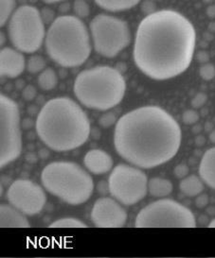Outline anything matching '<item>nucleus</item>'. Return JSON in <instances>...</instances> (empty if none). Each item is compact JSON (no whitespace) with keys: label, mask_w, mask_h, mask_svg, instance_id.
I'll use <instances>...</instances> for the list:
<instances>
[{"label":"nucleus","mask_w":215,"mask_h":258,"mask_svg":"<svg viewBox=\"0 0 215 258\" xmlns=\"http://www.w3.org/2000/svg\"><path fill=\"white\" fill-rule=\"evenodd\" d=\"M205 130L207 132H211L213 130V125L210 123V122H207L206 123V126H205Z\"/></svg>","instance_id":"obj_42"},{"label":"nucleus","mask_w":215,"mask_h":258,"mask_svg":"<svg viewBox=\"0 0 215 258\" xmlns=\"http://www.w3.org/2000/svg\"><path fill=\"white\" fill-rule=\"evenodd\" d=\"M49 228H87V225L82 220L75 218H63L53 221Z\"/></svg>","instance_id":"obj_24"},{"label":"nucleus","mask_w":215,"mask_h":258,"mask_svg":"<svg viewBox=\"0 0 215 258\" xmlns=\"http://www.w3.org/2000/svg\"><path fill=\"white\" fill-rule=\"evenodd\" d=\"M207 96L205 93H198L196 94L193 99H192V106L194 109H199L201 107L204 106L207 102Z\"/></svg>","instance_id":"obj_29"},{"label":"nucleus","mask_w":215,"mask_h":258,"mask_svg":"<svg viewBox=\"0 0 215 258\" xmlns=\"http://www.w3.org/2000/svg\"><path fill=\"white\" fill-rule=\"evenodd\" d=\"M37 95V92L34 86L32 85H27L22 91V97L26 101H31L33 99H35Z\"/></svg>","instance_id":"obj_31"},{"label":"nucleus","mask_w":215,"mask_h":258,"mask_svg":"<svg viewBox=\"0 0 215 258\" xmlns=\"http://www.w3.org/2000/svg\"><path fill=\"white\" fill-rule=\"evenodd\" d=\"M199 223L201 224V225H206V223H207V220H208V219H207V216H200L199 217Z\"/></svg>","instance_id":"obj_39"},{"label":"nucleus","mask_w":215,"mask_h":258,"mask_svg":"<svg viewBox=\"0 0 215 258\" xmlns=\"http://www.w3.org/2000/svg\"><path fill=\"white\" fill-rule=\"evenodd\" d=\"M199 75L204 81H211L215 78V67L212 63L206 62L199 69Z\"/></svg>","instance_id":"obj_26"},{"label":"nucleus","mask_w":215,"mask_h":258,"mask_svg":"<svg viewBox=\"0 0 215 258\" xmlns=\"http://www.w3.org/2000/svg\"><path fill=\"white\" fill-rule=\"evenodd\" d=\"M46 53L63 68H77L91 53V36L77 16H58L50 24L45 38Z\"/></svg>","instance_id":"obj_4"},{"label":"nucleus","mask_w":215,"mask_h":258,"mask_svg":"<svg viewBox=\"0 0 215 258\" xmlns=\"http://www.w3.org/2000/svg\"><path fill=\"white\" fill-rule=\"evenodd\" d=\"M0 227L30 228L31 224L26 215L11 205L0 206Z\"/></svg>","instance_id":"obj_16"},{"label":"nucleus","mask_w":215,"mask_h":258,"mask_svg":"<svg viewBox=\"0 0 215 258\" xmlns=\"http://www.w3.org/2000/svg\"><path fill=\"white\" fill-rule=\"evenodd\" d=\"M73 90L84 106L107 111L123 100L126 82L118 69L100 66L80 72L75 79Z\"/></svg>","instance_id":"obj_5"},{"label":"nucleus","mask_w":215,"mask_h":258,"mask_svg":"<svg viewBox=\"0 0 215 258\" xmlns=\"http://www.w3.org/2000/svg\"><path fill=\"white\" fill-rule=\"evenodd\" d=\"M207 226H208V228H215V219L213 220H211L210 223Z\"/></svg>","instance_id":"obj_45"},{"label":"nucleus","mask_w":215,"mask_h":258,"mask_svg":"<svg viewBox=\"0 0 215 258\" xmlns=\"http://www.w3.org/2000/svg\"><path fill=\"white\" fill-rule=\"evenodd\" d=\"M195 125V124H194ZM201 131H202V127L200 126V125H195L193 128H192V133L194 134V135H198L201 133Z\"/></svg>","instance_id":"obj_40"},{"label":"nucleus","mask_w":215,"mask_h":258,"mask_svg":"<svg viewBox=\"0 0 215 258\" xmlns=\"http://www.w3.org/2000/svg\"><path fill=\"white\" fill-rule=\"evenodd\" d=\"M46 60L40 55H32L27 61V70L31 74H36L46 69Z\"/></svg>","instance_id":"obj_23"},{"label":"nucleus","mask_w":215,"mask_h":258,"mask_svg":"<svg viewBox=\"0 0 215 258\" xmlns=\"http://www.w3.org/2000/svg\"><path fill=\"white\" fill-rule=\"evenodd\" d=\"M16 0H0V27L8 23L16 12Z\"/></svg>","instance_id":"obj_22"},{"label":"nucleus","mask_w":215,"mask_h":258,"mask_svg":"<svg viewBox=\"0 0 215 258\" xmlns=\"http://www.w3.org/2000/svg\"><path fill=\"white\" fill-rule=\"evenodd\" d=\"M207 212L209 216H213V215H215V208L214 207H208L207 209Z\"/></svg>","instance_id":"obj_43"},{"label":"nucleus","mask_w":215,"mask_h":258,"mask_svg":"<svg viewBox=\"0 0 215 258\" xmlns=\"http://www.w3.org/2000/svg\"><path fill=\"white\" fill-rule=\"evenodd\" d=\"M194 142H195L196 146L202 147V146H204L205 143H206V138L203 137V136H197V137H195Z\"/></svg>","instance_id":"obj_37"},{"label":"nucleus","mask_w":215,"mask_h":258,"mask_svg":"<svg viewBox=\"0 0 215 258\" xmlns=\"http://www.w3.org/2000/svg\"><path fill=\"white\" fill-rule=\"evenodd\" d=\"M209 141H210L212 144H215V130H212V131L210 132V134H209Z\"/></svg>","instance_id":"obj_41"},{"label":"nucleus","mask_w":215,"mask_h":258,"mask_svg":"<svg viewBox=\"0 0 215 258\" xmlns=\"http://www.w3.org/2000/svg\"><path fill=\"white\" fill-rule=\"evenodd\" d=\"M41 16L44 23H52L56 18H54V12L51 9L44 8L41 11Z\"/></svg>","instance_id":"obj_32"},{"label":"nucleus","mask_w":215,"mask_h":258,"mask_svg":"<svg viewBox=\"0 0 215 258\" xmlns=\"http://www.w3.org/2000/svg\"><path fill=\"white\" fill-rule=\"evenodd\" d=\"M97 190L98 192L101 194V195H104V194H107L109 193V185H108V182H104V181H100L98 185H97Z\"/></svg>","instance_id":"obj_35"},{"label":"nucleus","mask_w":215,"mask_h":258,"mask_svg":"<svg viewBox=\"0 0 215 258\" xmlns=\"http://www.w3.org/2000/svg\"><path fill=\"white\" fill-rule=\"evenodd\" d=\"M26 60L21 51L16 48L4 47L0 51V74L1 77L16 79L23 73Z\"/></svg>","instance_id":"obj_14"},{"label":"nucleus","mask_w":215,"mask_h":258,"mask_svg":"<svg viewBox=\"0 0 215 258\" xmlns=\"http://www.w3.org/2000/svg\"><path fill=\"white\" fill-rule=\"evenodd\" d=\"M190 172L189 167L185 164H179L177 165V167H175L174 169V174L177 177V179H184Z\"/></svg>","instance_id":"obj_30"},{"label":"nucleus","mask_w":215,"mask_h":258,"mask_svg":"<svg viewBox=\"0 0 215 258\" xmlns=\"http://www.w3.org/2000/svg\"><path fill=\"white\" fill-rule=\"evenodd\" d=\"M46 4H53L57 2H62V1H66V0H43Z\"/></svg>","instance_id":"obj_44"},{"label":"nucleus","mask_w":215,"mask_h":258,"mask_svg":"<svg viewBox=\"0 0 215 258\" xmlns=\"http://www.w3.org/2000/svg\"><path fill=\"white\" fill-rule=\"evenodd\" d=\"M208 196L207 194H199L198 196L195 198V205L197 208H205L208 205Z\"/></svg>","instance_id":"obj_33"},{"label":"nucleus","mask_w":215,"mask_h":258,"mask_svg":"<svg viewBox=\"0 0 215 258\" xmlns=\"http://www.w3.org/2000/svg\"><path fill=\"white\" fill-rule=\"evenodd\" d=\"M115 123H117V117L114 113H106V114H102L99 119V124H100V127H102L104 129H107L112 125H114Z\"/></svg>","instance_id":"obj_28"},{"label":"nucleus","mask_w":215,"mask_h":258,"mask_svg":"<svg viewBox=\"0 0 215 258\" xmlns=\"http://www.w3.org/2000/svg\"><path fill=\"white\" fill-rule=\"evenodd\" d=\"M39 87L44 91L53 90L58 84L57 74L53 69L48 68L40 73L37 79Z\"/></svg>","instance_id":"obj_21"},{"label":"nucleus","mask_w":215,"mask_h":258,"mask_svg":"<svg viewBox=\"0 0 215 258\" xmlns=\"http://www.w3.org/2000/svg\"><path fill=\"white\" fill-rule=\"evenodd\" d=\"M136 228H195L193 213L171 199H162L142 208L136 218Z\"/></svg>","instance_id":"obj_8"},{"label":"nucleus","mask_w":215,"mask_h":258,"mask_svg":"<svg viewBox=\"0 0 215 258\" xmlns=\"http://www.w3.org/2000/svg\"><path fill=\"white\" fill-rule=\"evenodd\" d=\"M9 204L26 216H34L41 212L46 203V193L36 182L26 179L16 180L7 191Z\"/></svg>","instance_id":"obj_12"},{"label":"nucleus","mask_w":215,"mask_h":258,"mask_svg":"<svg viewBox=\"0 0 215 258\" xmlns=\"http://www.w3.org/2000/svg\"><path fill=\"white\" fill-rule=\"evenodd\" d=\"M154 5L153 4V2H152V1H145V2H143V3H142L141 10H142V12H143L146 16H149V15H151V14L154 13Z\"/></svg>","instance_id":"obj_34"},{"label":"nucleus","mask_w":215,"mask_h":258,"mask_svg":"<svg viewBox=\"0 0 215 258\" xmlns=\"http://www.w3.org/2000/svg\"><path fill=\"white\" fill-rule=\"evenodd\" d=\"M95 51L105 58H114L130 45L128 24L115 16L98 15L89 24Z\"/></svg>","instance_id":"obj_9"},{"label":"nucleus","mask_w":215,"mask_h":258,"mask_svg":"<svg viewBox=\"0 0 215 258\" xmlns=\"http://www.w3.org/2000/svg\"><path fill=\"white\" fill-rule=\"evenodd\" d=\"M22 152L19 107L14 99L0 95V166L16 161Z\"/></svg>","instance_id":"obj_10"},{"label":"nucleus","mask_w":215,"mask_h":258,"mask_svg":"<svg viewBox=\"0 0 215 258\" xmlns=\"http://www.w3.org/2000/svg\"><path fill=\"white\" fill-rule=\"evenodd\" d=\"M180 191L188 197H196L204 190L203 180L196 175L187 176L179 184Z\"/></svg>","instance_id":"obj_19"},{"label":"nucleus","mask_w":215,"mask_h":258,"mask_svg":"<svg viewBox=\"0 0 215 258\" xmlns=\"http://www.w3.org/2000/svg\"><path fill=\"white\" fill-rule=\"evenodd\" d=\"M84 163L87 170L96 175L104 174L113 167V159L107 152L102 150H91L84 158Z\"/></svg>","instance_id":"obj_15"},{"label":"nucleus","mask_w":215,"mask_h":258,"mask_svg":"<svg viewBox=\"0 0 215 258\" xmlns=\"http://www.w3.org/2000/svg\"><path fill=\"white\" fill-rule=\"evenodd\" d=\"M36 134L55 152H69L85 144L90 136V122L77 102L60 97L46 102L37 115Z\"/></svg>","instance_id":"obj_3"},{"label":"nucleus","mask_w":215,"mask_h":258,"mask_svg":"<svg viewBox=\"0 0 215 258\" xmlns=\"http://www.w3.org/2000/svg\"><path fill=\"white\" fill-rule=\"evenodd\" d=\"M179 124L159 106H143L116 123L114 145L119 155L135 167L150 169L173 159L179 151Z\"/></svg>","instance_id":"obj_2"},{"label":"nucleus","mask_w":215,"mask_h":258,"mask_svg":"<svg viewBox=\"0 0 215 258\" xmlns=\"http://www.w3.org/2000/svg\"><path fill=\"white\" fill-rule=\"evenodd\" d=\"M173 183L169 180L155 177L148 182V192L154 198H165L173 192Z\"/></svg>","instance_id":"obj_18"},{"label":"nucleus","mask_w":215,"mask_h":258,"mask_svg":"<svg viewBox=\"0 0 215 258\" xmlns=\"http://www.w3.org/2000/svg\"><path fill=\"white\" fill-rule=\"evenodd\" d=\"M73 11L79 18H85L89 16L90 9L85 0H75L73 3Z\"/></svg>","instance_id":"obj_25"},{"label":"nucleus","mask_w":215,"mask_h":258,"mask_svg":"<svg viewBox=\"0 0 215 258\" xmlns=\"http://www.w3.org/2000/svg\"><path fill=\"white\" fill-rule=\"evenodd\" d=\"M90 217L93 224L98 228H123L128 218L121 203L106 197L96 201Z\"/></svg>","instance_id":"obj_13"},{"label":"nucleus","mask_w":215,"mask_h":258,"mask_svg":"<svg viewBox=\"0 0 215 258\" xmlns=\"http://www.w3.org/2000/svg\"><path fill=\"white\" fill-rule=\"evenodd\" d=\"M24 129H31V127L33 126V122L30 118L24 119L23 123H22Z\"/></svg>","instance_id":"obj_38"},{"label":"nucleus","mask_w":215,"mask_h":258,"mask_svg":"<svg viewBox=\"0 0 215 258\" xmlns=\"http://www.w3.org/2000/svg\"><path fill=\"white\" fill-rule=\"evenodd\" d=\"M199 120V114L194 110H187L182 114V121L185 125H194Z\"/></svg>","instance_id":"obj_27"},{"label":"nucleus","mask_w":215,"mask_h":258,"mask_svg":"<svg viewBox=\"0 0 215 258\" xmlns=\"http://www.w3.org/2000/svg\"><path fill=\"white\" fill-rule=\"evenodd\" d=\"M45 23L41 12L31 5L16 10L8 22V34L12 45L22 53H34L46 38Z\"/></svg>","instance_id":"obj_7"},{"label":"nucleus","mask_w":215,"mask_h":258,"mask_svg":"<svg viewBox=\"0 0 215 258\" xmlns=\"http://www.w3.org/2000/svg\"><path fill=\"white\" fill-rule=\"evenodd\" d=\"M96 4L105 11L117 13L128 11L137 6L140 0H94Z\"/></svg>","instance_id":"obj_20"},{"label":"nucleus","mask_w":215,"mask_h":258,"mask_svg":"<svg viewBox=\"0 0 215 258\" xmlns=\"http://www.w3.org/2000/svg\"><path fill=\"white\" fill-rule=\"evenodd\" d=\"M199 175L203 182L215 189V147L204 153L200 162Z\"/></svg>","instance_id":"obj_17"},{"label":"nucleus","mask_w":215,"mask_h":258,"mask_svg":"<svg viewBox=\"0 0 215 258\" xmlns=\"http://www.w3.org/2000/svg\"><path fill=\"white\" fill-rule=\"evenodd\" d=\"M195 44V29L188 18L174 10L157 11L145 16L138 25L134 61L150 79H174L191 66Z\"/></svg>","instance_id":"obj_1"},{"label":"nucleus","mask_w":215,"mask_h":258,"mask_svg":"<svg viewBox=\"0 0 215 258\" xmlns=\"http://www.w3.org/2000/svg\"><path fill=\"white\" fill-rule=\"evenodd\" d=\"M196 58H197L198 61H200V62H204V63H206V62L209 60V56H208V54H207L206 51H199V52L197 53Z\"/></svg>","instance_id":"obj_36"},{"label":"nucleus","mask_w":215,"mask_h":258,"mask_svg":"<svg viewBox=\"0 0 215 258\" xmlns=\"http://www.w3.org/2000/svg\"><path fill=\"white\" fill-rule=\"evenodd\" d=\"M148 182L146 174L140 168L120 164L108 178L109 193L122 205L131 206L145 198Z\"/></svg>","instance_id":"obj_11"},{"label":"nucleus","mask_w":215,"mask_h":258,"mask_svg":"<svg viewBox=\"0 0 215 258\" xmlns=\"http://www.w3.org/2000/svg\"><path fill=\"white\" fill-rule=\"evenodd\" d=\"M46 191L70 205L87 202L94 190L92 177L76 163L58 161L48 164L41 173Z\"/></svg>","instance_id":"obj_6"}]
</instances>
